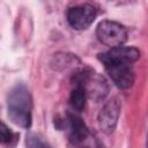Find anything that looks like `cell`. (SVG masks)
<instances>
[{
    "label": "cell",
    "mask_w": 148,
    "mask_h": 148,
    "mask_svg": "<svg viewBox=\"0 0 148 148\" xmlns=\"http://www.w3.org/2000/svg\"><path fill=\"white\" fill-rule=\"evenodd\" d=\"M97 38L101 43L110 47H117L123 45L127 39L126 28L114 21H102L96 29Z\"/></svg>",
    "instance_id": "4"
},
{
    "label": "cell",
    "mask_w": 148,
    "mask_h": 148,
    "mask_svg": "<svg viewBox=\"0 0 148 148\" xmlns=\"http://www.w3.org/2000/svg\"><path fill=\"white\" fill-rule=\"evenodd\" d=\"M67 121H68V139L72 143L77 145L86 140L89 135L88 127L83 123V120L74 114V113H68L67 114Z\"/></svg>",
    "instance_id": "7"
},
{
    "label": "cell",
    "mask_w": 148,
    "mask_h": 148,
    "mask_svg": "<svg viewBox=\"0 0 148 148\" xmlns=\"http://www.w3.org/2000/svg\"><path fill=\"white\" fill-rule=\"evenodd\" d=\"M32 101L29 90L20 84L8 95V117L17 126L29 128L31 125Z\"/></svg>",
    "instance_id": "2"
},
{
    "label": "cell",
    "mask_w": 148,
    "mask_h": 148,
    "mask_svg": "<svg viewBox=\"0 0 148 148\" xmlns=\"http://www.w3.org/2000/svg\"><path fill=\"white\" fill-rule=\"evenodd\" d=\"M120 114V104L116 98L109 101L98 113V126L105 134H111L116 126Z\"/></svg>",
    "instance_id": "6"
},
{
    "label": "cell",
    "mask_w": 148,
    "mask_h": 148,
    "mask_svg": "<svg viewBox=\"0 0 148 148\" xmlns=\"http://www.w3.org/2000/svg\"><path fill=\"white\" fill-rule=\"evenodd\" d=\"M0 138H1V142L2 143H10L12 139L14 138V134L12 133V131L2 123L1 124V130H0Z\"/></svg>",
    "instance_id": "9"
},
{
    "label": "cell",
    "mask_w": 148,
    "mask_h": 148,
    "mask_svg": "<svg viewBox=\"0 0 148 148\" xmlns=\"http://www.w3.org/2000/svg\"><path fill=\"white\" fill-rule=\"evenodd\" d=\"M87 94L83 90V88L81 86H76L74 84V89L71 92L69 96V104L72 106L73 110L80 112L84 109L86 106V101H87Z\"/></svg>",
    "instance_id": "8"
},
{
    "label": "cell",
    "mask_w": 148,
    "mask_h": 148,
    "mask_svg": "<svg viewBox=\"0 0 148 148\" xmlns=\"http://www.w3.org/2000/svg\"><path fill=\"white\" fill-rule=\"evenodd\" d=\"M73 84L81 86L86 91L87 97L95 102L104 99L109 92V86L105 79L90 69H82L74 74Z\"/></svg>",
    "instance_id": "3"
},
{
    "label": "cell",
    "mask_w": 148,
    "mask_h": 148,
    "mask_svg": "<svg viewBox=\"0 0 148 148\" xmlns=\"http://www.w3.org/2000/svg\"><path fill=\"white\" fill-rule=\"evenodd\" d=\"M140 58L138 49L132 46L111 47L108 52L101 53L98 59L104 65L105 71L120 89H128L134 82V72L132 64Z\"/></svg>",
    "instance_id": "1"
},
{
    "label": "cell",
    "mask_w": 148,
    "mask_h": 148,
    "mask_svg": "<svg viewBox=\"0 0 148 148\" xmlns=\"http://www.w3.org/2000/svg\"><path fill=\"white\" fill-rule=\"evenodd\" d=\"M96 10L91 5H80L68 9L67 21L69 25L75 30L87 29L95 20Z\"/></svg>",
    "instance_id": "5"
}]
</instances>
